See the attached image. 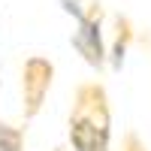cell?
<instances>
[{
    "instance_id": "cell-1",
    "label": "cell",
    "mask_w": 151,
    "mask_h": 151,
    "mask_svg": "<svg viewBox=\"0 0 151 151\" xmlns=\"http://www.w3.org/2000/svg\"><path fill=\"white\" fill-rule=\"evenodd\" d=\"M67 136L73 151H112V106L103 82H82L73 91Z\"/></svg>"
},
{
    "instance_id": "cell-2",
    "label": "cell",
    "mask_w": 151,
    "mask_h": 151,
    "mask_svg": "<svg viewBox=\"0 0 151 151\" xmlns=\"http://www.w3.org/2000/svg\"><path fill=\"white\" fill-rule=\"evenodd\" d=\"M55 82V64L42 55H30L21 64V118L33 121L40 115Z\"/></svg>"
},
{
    "instance_id": "cell-3",
    "label": "cell",
    "mask_w": 151,
    "mask_h": 151,
    "mask_svg": "<svg viewBox=\"0 0 151 151\" xmlns=\"http://www.w3.org/2000/svg\"><path fill=\"white\" fill-rule=\"evenodd\" d=\"M100 18H103V6L100 3H91L88 6V12L76 21L79 24V30L73 33V48L85 58V64L88 67H94V70H103L106 67V42H103V33H100Z\"/></svg>"
},
{
    "instance_id": "cell-4",
    "label": "cell",
    "mask_w": 151,
    "mask_h": 151,
    "mask_svg": "<svg viewBox=\"0 0 151 151\" xmlns=\"http://www.w3.org/2000/svg\"><path fill=\"white\" fill-rule=\"evenodd\" d=\"M130 40H133V24H130V18L118 15V18H115V45H112V52H109L112 67H115V70L124 67V55H127Z\"/></svg>"
},
{
    "instance_id": "cell-5",
    "label": "cell",
    "mask_w": 151,
    "mask_h": 151,
    "mask_svg": "<svg viewBox=\"0 0 151 151\" xmlns=\"http://www.w3.org/2000/svg\"><path fill=\"white\" fill-rule=\"evenodd\" d=\"M24 136H27V127L0 121V151H24Z\"/></svg>"
},
{
    "instance_id": "cell-6",
    "label": "cell",
    "mask_w": 151,
    "mask_h": 151,
    "mask_svg": "<svg viewBox=\"0 0 151 151\" xmlns=\"http://www.w3.org/2000/svg\"><path fill=\"white\" fill-rule=\"evenodd\" d=\"M121 151H148V145L139 139L136 130H127L124 133V142H121Z\"/></svg>"
},
{
    "instance_id": "cell-7",
    "label": "cell",
    "mask_w": 151,
    "mask_h": 151,
    "mask_svg": "<svg viewBox=\"0 0 151 151\" xmlns=\"http://www.w3.org/2000/svg\"><path fill=\"white\" fill-rule=\"evenodd\" d=\"M55 151H67V148H60V145H58V148H55Z\"/></svg>"
}]
</instances>
